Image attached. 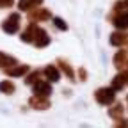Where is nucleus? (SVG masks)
I'll list each match as a JSON object with an SVG mask.
<instances>
[{
	"label": "nucleus",
	"mask_w": 128,
	"mask_h": 128,
	"mask_svg": "<svg viewBox=\"0 0 128 128\" xmlns=\"http://www.w3.org/2000/svg\"><path fill=\"white\" fill-rule=\"evenodd\" d=\"M43 75L50 80V82H59V80H60V71H59V68H55V66H46V68L43 70Z\"/></svg>",
	"instance_id": "1a4fd4ad"
},
{
	"label": "nucleus",
	"mask_w": 128,
	"mask_h": 128,
	"mask_svg": "<svg viewBox=\"0 0 128 128\" xmlns=\"http://www.w3.org/2000/svg\"><path fill=\"white\" fill-rule=\"evenodd\" d=\"M124 78H126V84H128V73H124Z\"/></svg>",
	"instance_id": "b1692460"
},
{
	"label": "nucleus",
	"mask_w": 128,
	"mask_h": 128,
	"mask_svg": "<svg viewBox=\"0 0 128 128\" xmlns=\"http://www.w3.org/2000/svg\"><path fill=\"white\" fill-rule=\"evenodd\" d=\"M123 110H124V107H123L121 103H116L114 107L108 108V116H110L112 119H123V118H121V116H123Z\"/></svg>",
	"instance_id": "2eb2a0df"
},
{
	"label": "nucleus",
	"mask_w": 128,
	"mask_h": 128,
	"mask_svg": "<svg viewBox=\"0 0 128 128\" xmlns=\"http://www.w3.org/2000/svg\"><path fill=\"white\" fill-rule=\"evenodd\" d=\"M78 78H80V80H87V71H86L84 68L78 70Z\"/></svg>",
	"instance_id": "5701e85b"
},
{
	"label": "nucleus",
	"mask_w": 128,
	"mask_h": 128,
	"mask_svg": "<svg viewBox=\"0 0 128 128\" xmlns=\"http://www.w3.org/2000/svg\"><path fill=\"white\" fill-rule=\"evenodd\" d=\"M16 91L14 84L11 82V80H2L0 82V92H4V94H12Z\"/></svg>",
	"instance_id": "a211bd4d"
},
{
	"label": "nucleus",
	"mask_w": 128,
	"mask_h": 128,
	"mask_svg": "<svg viewBox=\"0 0 128 128\" xmlns=\"http://www.w3.org/2000/svg\"><path fill=\"white\" fill-rule=\"evenodd\" d=\"M46 20H52V12L44 9V7H36L28 11V22H46Z\"/></svg>",
	"instance_id": "7ed1b4c3"
},
{
	"label": "nucleus",
	"mask_w": 128,
	"mask_h": 128,
	"mask_svg": "<svg viewBox=\"0 0 128 128\" xmlns=\"http://www.w3.org/2000/svg\"><path fill=\"white\" fill-rule=\"evenodd\" d=\"M128 11V0L126 2H116L114 9H112V14H116V12H124Z\"/></svg>",
	"instance_id": "aec40b11"
},
{
	"label": "nucleus",
	"mask_w": 128,
	"mask_h": 128,
	"mask_svg": "<svg viewBox=\"0 0 128 128\" xmlns=\"http://www.w3.org/2000/svg\"><path fill=\"white\" fill-rule=\"evenodd\" d=\"M126 59H128L126 52H124V50H119V52H118V54L114 55V66L121 70V68L124 66V64H126Z\"/></svg>",
	"instance_id": "f3484780"
},
{
	"label": "nucleus",
	"mask_w": 128,
	"mask_h": 128,
	"mask_svg": "<svg viewBox=\"0 0 128 128\" xmlns=\"http://www.w3.org/2000/svg\"><path fill=\"white\" fill-rule=\"evenodd\" d=\"M126 103H128V96H126Z\"/></svg>",
	"instance_id": "393cba45"
},
{
	"label": "nucleus",
	"mask_w": 128,
	"mask_h": 128,
	"mask_svg": "<svg viewBox=\"0 0 128 128\" xmlns=\"http://www.w3.org/2000/svg\"><path fill=\"white\" fill-rule=\"evenodd\" d=\"M124 84H126L124 73H119V75H116L114 78H112V89H114V91H121L124 87Z\"/></svg>",
	"instance_id": "4468645a"
},
{
	"label": "nucleus",
	"mask_w": 128,
	"mask_h": 128,
	"mask_svg": "<svg viewBox=\"0 0 128 128\" xmlns=\"http://www.w3.org/2000/svg\"><path fill=\"white\" fill-rule=\"evenodd\" d=\"M28 105L32 108H36V110H46V108H50V102L46 100V96H38V94H34L28 100Z\"/></svg>",
	"instance_id": "39448f33"
},
{
	"label": "nucleus",
	"mask_w": 128,
	"mask_h": 128,
	"mask_svg": "<svg viewBox=\"0 0 128 128\" xmlns=\"http://www.w3.org/2000/svg\"><path fill=\"white\" fill-rule=\"evenodd\" d=\"M57 62H59V68H60L64 73H66V76H68L70 80H75V71H73V68L70 66V64H68L66 60H62V59H59Z\"/></svg>",
	"instance_id": "dca6fc26"
},
{
	"label": "nucleus",
	"mask_w": 128,
	"mask_h": 128,
	"mask_svg": "<svg viewBox=\"0 0 128 128\" xmlns=\"http://www.w3.org/2000/svg\"><path fill=\"white\" fill-rule=\"evenodd\" d=\"M6 73H7V76H23L28 73V66H25V64H22V66L14 64L11 68H6Z\"/></svg>",
	"instance_id": "6e6552de"
},
{
	"label": "nucleus",
	"mask_w": 128,
	"mask_h": 128,
	"mask_svg": "<svg viewBox=\"0 0 128 128\" xmlns=\"http://www.w3.org/2000/svg\"><path fill=\"white\" fill-rule=\"evenodd\" d=\"M126 41H128V34H124V32H114V34H110V44L112 46H123Z\"/></svg>",
	"instance_id": "f8f14e48"
},
{
	"label": "nucleus",
	"mask_w": 128,
	"mask_h": 128,
	"mask_svg": "<svg viewBox=\"0 0 128 128\" xmlns=\"http://www.w3.org/2000/svg\"><path fill=\"white\" fill-rule=\"evenodd\" d=\"M54 25L59 28V30H68V25L62 18H54Z\"/></svg>",
	"instance_id": "412c9836"
},
{
	"label": "nucleus",
	"mask_w": 128,
	"mask_h": 128,
	"mask_svg": "<svg viewBox=\"0 0 128 128\" xmlns=\"http://www.w3.org/2000/svg\"><path fill=\"white\" fill-rule=\"evenodd\" d=\"M18 62L14 57H11V55H7V54H4V52H0V68H11V66H14V64Z\"/></svg>",
	"instance_id": "ddd939ff"
},
{
	"label": "nucleus",
	"mask_w": 128,
	"mask_h": 128,
	"mask_svg": "<svg viewBox=\"0 0 128 128\" xmlns=\"http://www.w3.org/2000/svg\"><path fill=\"white\" fill-rule=\"evenodd\" d=\"M2 30L6 34H16V32L20 30V14L18 12L9 14L6 18V22L2 23Z\"/></svg>",
	"instance_id": "f03ea898"
},
{
	"label": "nucleus",
	"mask_w": 128,
	"mask_h": 128,
	"mask_svg": "<svg viewBox=\"0 0 128 128\" xmlns=\"http://www.w3.org/2000/svg\"><path fill=\"white\" fill-rule=\"evenodd\" d=\"M43 4V0H20L18 2V9L20 11H32Z\"/></svg>",
	"instance_id": "9d476101"
},
{
	"label": "nucleus",
	"mask_w": 128,
	"mask_h": 128,
	"mask_svg": "<svg viewBox=\"0 0 128 128\" xmlns=\"http://www.w3.org/2000/svg\"><path fill=\"white\" fill-rule=\"evenodd\" d=\"M32 87H34V94H38V96H46L48 98L52 94V86L44 82V80H38L36 84H32Z\"/></svg>",
	"instance_id": "0eeeda50"
},
{
	"label": "nucleus",
	"mask_w": 128,
	"mask_h": 128,
	"mask_svg": "<svg viewBox=\"0 0 128 128\" xmlns=\"http://www.w3.org/2000/svg\"><path fill=\"white\" fill-rule=\"evenodd\" d=\"M34 44H36L38 48H44V46H48V44H50V36H48L43 28H39L38 36H36V39H34Z\"/></svg>",
	"instance_id": "9b49d317"
},
{
	"label": "nucleus",
	"mask_w": 128,
	"mask_h": 128,
	"mask_svg": "<svg viewBox=\"0 0 128 128\" xmlns=\"http://www.w3.org/2000/svg\"><path fill=\"white\" fill-rule=\"evenodd\" d=\"M38 32H39V27H38L34 22H30L28 27L23 30V34H22L20 38H22L23 43H34V39H36V36H38Z\"/></svg>",
	"instance_id": "20e7f679"
},
{
	"label": "nucleus",
	"mask_w": 128,
	"mask_h": 128,
	"mask_svg": "<svg viewBox=\"0 0 128 128\" xmlns=\"http://www.w3.org/2000/svg\"><path fill=\"white\" fill-rule=\"evenodd\" d=\"M14 6V0H0V9H7Z\"/></svg>",
	"instance_id": "4be33fe9"
},
{
	"label": "nucleus",
	"mask_w": 128,
	"mask_h": 128,
	"mask_svg": "<svg viewBox=\"0 0 128 128\" xmlns=\"http://www.w3.org/2000/svg\"><path fill=\"white\" fill-rule=\"evenodd\" d=\"M110 22L114 23V27H118V28H128V11L110 14Z\"/></svg>",
	"instance_id": "423d86ee"
},
{
	"label": "nucleus",
	"mask_w": 128,
	"mask_h": 128,
	"mask_svg": "<svg viewBox=\"0 0 128 128\" xmlns=\"http://www.w3.org/2000/svg\"><path fill=\"white\" fill-rule=\"evenodd\" d=\"M41 75H43V71H39V70H36V71H32L27 78H25V84H28V86H32V84H36L38 80H41Z\"/></svg>",
	"instance_id": "6ab92c4d"
},
{
	"label": "nucleus",
	"mask_w": 128,
	"mask_h": 128,
	"mask_svg": "<svg viewBox=\"0 0 128 128\" xmlns=\"http://www.w3.org/2000/svg\"><path fill=\"white\" fill-rule=\"evenodd\" d=\"M94 100L100 105H110L116 100V91L112 87H102V89H98L94 92Z\"/></svg>",
	"instance_id": "f257e3e1"
}]
</instances>
